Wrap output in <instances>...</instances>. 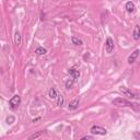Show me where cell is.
<instances>
[{"label":"cell","instance_id":"12","mask_svg":"<svg viewBox=\"0 0 140 140\" xmlns=\"http://www.w3.org/2000/svg\"><path fill=\"white\" fill-rule=\"evenodd\" d=\"M22 42V38H21V34L19 31H16V33H14V43L17 44V45H20Z\"/></svg>","mask_w":140,"mask_h":140},{"label":"cell","instance_id":"19","mask_svg":"<svg viewBox=\"0 0 140 140\" xmlns=\"http://www.w3.org/2000/svg\"><path fill=\"white\" fill-rule=\"evenodd\" d=\"M85 139H93V136H84V137H82V140H85Z\"/></svg>","mask_w":140,"mask_h":140},{"label":"cell","instance_id":"1","mask_svg":"<svg viewBox=\"0 0 140 140\" xmlns=\"http://www.w3.org/2000/svg\"><path fill=\"white\" fill-rule=\"evenodd\" d=\"M113 104L118 106V107H134L135 104H132L131 102L127 101L126 99H123V98H117L113 100Z\"/></svg>","mask_w":140,"mask_h":140},{"label":"cell","instance_id":"8","mask_svg":"<svg viewBox=\"0 0 140 140\" xmlns=\"http://www.w3.org/2000/svg\"><path fill=\"white\" fill-rule=\"evenodd\" d=\"M79 103H80V100H79V99H76V100L71 101V102L69 103L68 108H69L70 110H75V109H77L78 106H79Z\"/></svg>","mask_w":140,"mask_h":140},{"label":"cell","instance_id":"11","mask_svg":"<svg viewBox=\"0 0 140 140\" xmlns=\"http://www.w3.org/2000/svg\"><path fill=\"white\" fill-rule=\"evenodd\" d=\"M135 9H136V7H135V3L132 2V1H128L127 3H126V10L128 11V12H134L135 11Z\"/></svg>","mask_w":140,"mask_h":140},{"label":"cell","instance_id":"17","mask_svg":"<svg viewBox=\"0 0 140 140\" xmlns=\"http://www.w3.org/2000/svg\"><path fill=\"white\" fill-rule=\"evenodd\" d=\"M43 135V131H38V132H36V134H33L32 136L28 137V139L30 140H33V139H37L38 137H41Z\"/></svg>","mask_w":140,"mask_h":140},{"label":"cell","instance_id":"6","mask_svg":"<svg viewBox=\"0 0 140 140\" xmlns=\"http://www.w3.org/2000/svg\"><path fill=\"white\" fill-rule=\"evenodd\" d=\"M68 75L77 81L79 79V77H80V71L77 70V69H75V68H71V69L68 70Z\"/></svg>","mask_w":140,"mask_h":140},{"label":"cell","instance_id":"16","mask_svg":"<svg viewBox=\"0 0 140 140\" xmlns=\"http://www.w3.org/2000/svg\"><path fill=\"white\" fill-rule=\"evenodd\" d=\"M57 105L58 106H62L64 105V96L61 94H58V98H57Z\"/></svg>","mask_w":140,"mask_h":140},{"label":"cell","instance_id":"10","mask_svg":"<svg viewBox=\"0 0 140 140\" xmlns=\"http://www.w3.org/2000/svg\"><path fill=\"white\" fill-rule=\"evenodd\" d=\"M48 96H49L50 99H53V100H56V99L58 98V93H57V90L55 89V88H51V89L49 90Z\"/></svg>","mask_w":140,"mask_h":140},{"label":"cell","instance_id":"4","mask_svg":"<svg viewBox=\"0 0 140 140\" xmlns=\"http://www.w3.org/2000/svg\"><path fill=\"white\" fill-rule=\"evenodd\" d=\"M21 104V98L19 96V95H14V96H12L9 101V105L11 108L13 109H16L18 108V106Z\"/></svg>","mask_w":140,"mask_h":140},{"label":"cell","instance_id":"3","mask_svg":"<svg viewBox=\"0 0 140 140\" xmlns=\"http://www.w3.org/2000/svg\"><path fill=\"white\" fill-rule=\"evenodd\" d=\"M119 91L125 95V96H128V98H130V99H138V98H139L138 94H136V93L132 92V91H130L129 89H127L126 86L119 88Z\"/></svg>","mask_w":140,"mask_h":140},{"label":"cell","instance_id":"18","mask_svg":"<svg viewBox=\"0 0 140 140\" xmlns=\"http://www.w3.org/2000/svg\"><path fill=\"white\" fill-rule=\"evenodd\" d=\"M7 122H8V124H12V123L14 122V117H13V116L7 117Z\"/></svg>","mask_w":140,"mask_h":140},{"label":"cell","instance_id":"13","mask_svg":"<svg viewBox=\"0 0 140 140\" xmlns=\"http://www.w3.org/2000/svg\"><path fill=\"white\" fill-rule=\"evenodd\" d=\"M75 82H76V80L73 79V78H71V77H70V79H68L67 81H66V89H67V90L71 89L72 85H73V83H75Z\"/></svg>","mask_w":140,"mask_h":140},{"label":"cell","instance_id":"15","mask_svg":"<svg viewBox=\"0 0 140 140\" xmlns=\"http://www.w3.org/2000/svg\"><path fill=\"white\" fill-rule=\"evenodd\" d=\"M71 42H72V44H75V45H82V41H81L80 38H78V37H76V36H72L71 37Z\"/></svg>","mask_w":140,"mask_h":140},{"label":"cell","instance_id":"2","mask_svg":"<svg viewBox=\"0 0 140 140\" xmlns=\"http://www.w3.org/2000/svg\"><path fill=\"white\" fill-rule=\"evenodd\" d=\"M90 132L92 135H100V136H105L107 134V130L105 128H103L101 126H92L90 129Z\"/></svg>","mask_w":140,"mask_h":140},{"label":"cell","instance_id":"14","mask_svg":"<svg viewBox=\"0 0 140 140\" xmlns=\"http://www.w3.org/2000/svg\"><path fill=\"white\" fill-rule=\"evenodd\" d=\"M35 53L37 55H45L47 53V50H46V48H44V47H37L35 49Z\"/></svg>","mask_w":140,"mask_h":140},{"label":"cell","instance_id":"9","mask_svg":"<svg viewBox=\"0 0 140 140\" xmlns=\"http://www.w3.org/2000/svg\"><path fill=\"white\" fill-rule=\"evenodd\" d=\"M132 37H134L135 41H138L140 38V26L136 25L134 28V32H132Z\"/></svg>","mask_w":140,"mask_h":140},{"label":"cell","instance_id":"7","mask_svg":"<svg viewBox=\"0 0 140 140\" xmlns=\"http://www.w3.org/2000/svg\"><path fill=\"white\" fill-rule=\"evenodd\" d=\"M139 53H140V50L139 49H136L135 51H132L131 53V55L128 57V64H132V62H135V60L138 58V56H139Z\"/></svg>","mask_w":140,"mask_h":140},{"label":"cell","instance_id":"5","mask_svg":"<svg viewBox=\"0 0 140 140\" xmlns=\"http://www.w3.org/2000/svg\"><path fill=\"white\" fill-rule=\"evenodd\" d=\"M105 49H106V53L107 54H110L112 51L114 50V41L110 38V37H107L106 38V42H105Z\"/></svg>","mask_w":140,"mask_h":140}]
</instances>
